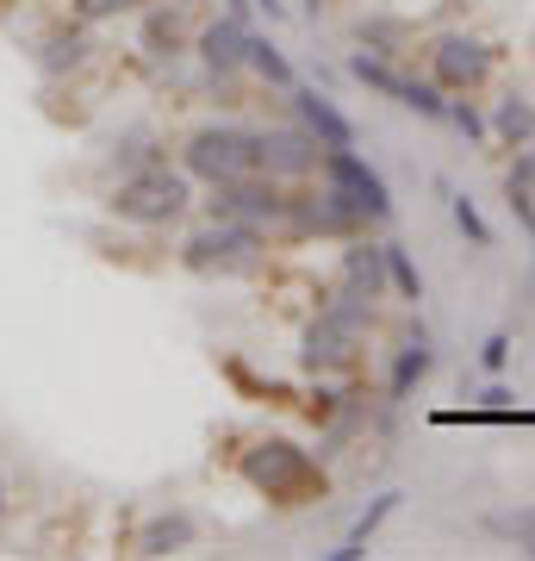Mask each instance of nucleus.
<instances>
[{
  "label": "nucleus",
  "instance_id": "6ab92c4d",
  "mask_svg": "<svg viewBox=\"0 0 535 561\" xmlns=\"http://www.w3.org/2000/svg\"><path fill=\"white\" fill-rule=\"evenodd\" d=\"M492 138L511 144V150H523V144H535V101L530 94H504V101L492 106Z\"/></svg>",
  "mask_w": 535,
  "mask_h": 561
},
{
  "label": "nucleus",
  "instance_id": "2eb2a0df",
  "mask_svg": "<svg viewBox=\"0 0 535 561\" xmlns=\"http://www.w3.org/2000/svg\"><path fill=\"white\" fill-rule=\"evenodd\" d=\"M430 368H437V343H430V331H423V324H411V331H405V343H398V356H393V375H386V393H393V405L411 400Z\"/></svg>",
  "mask_w": 535,
  "mask_h": 561
},
{
  "label": "nucleus",
  "instance_id": "4468645a",
  "mask_svg": "<svg viewBox=\"0 0 535 561\" xmlns=\"http://www.w3.org/2000/svg\"><path fill=\"white\" fill-rule=\"evenodd\" d=\"M337 280L356 287V294H368V300H380V294H386V243H374L368 231H361V238H342Z\"/></svg>",
  "mask_w": 535,
  "mask_h": 561
},
{
  "label": "nucleus",
  "instance_id": "f03ea898",
  "mask_svg": "<svg viewBox=\"0 0 535 561\" xmlns=\"http://www.w3.org/2000/svg\"><path fill=\"white\" fill-rule=\"evenodd\" d=\"M237 474L275 505H305V500L324 493V468H317V456L312 449H299V443H287V437H261L256 449H243Z\"/></svg>",
  "mask_w": 535,
  "mask_h": 561
},
{
  "label": "nucleus",
  "instance_id": "9b49d317",
  "mask_svg": "<svg viewBox=\"0 0 535 561\" xmlns=\"http://www.w3.org/2000/svg\"><path fill=\"white\" fill-rule=\"evenodd\" d=\"M256 169L275 181H312L324 169V144L305 125H256Z\"/></svg>",
  "mask_w": 535,
  "mask_h": 561
},
{
  "label": "nucleus",
  "instance_id": "ddd939ff",
  "mask_svg": "<svg viewBox=\"0 0 535 561\" xmlns=\"http://www.w3.org/2000/svg\"><path fill=\"white\" fill-rule=\"evenodd\" d=\"M287 101H293V119L305 125V131L324 144V150H349V144H356V125H349V113H342V106L330 101L324 88H305V81H299V88H287Z\"/></svg>",
  "mask_w": 535,
  "mask_h": 561
},
{
  "label": "nucleus",
  "instance_id": "6e6552de",
  "mask_svg": "<svg viewBox=\"0 0 535 561\" xmlns=\"http://www.w3.org/2000/svg\"><path fill=\"white\" fill-rule=\"evenodd\" d=\"M423 57H430V81H437L442 94H479L486 76H492L498 50L486 38H474V32H437Z\"/></svg>",
  "mask_w": 535,
  "mask_h": 561
},
{
  "label": "nucleus",
  "instance_id": "f8f14e48",
  "mask_svg": "<svg viewBox=\"0 0 535 561\" xmlns=\"http://www.w3.org/2000/svg\"><path fill=\"white\" fill-rule=\"evenodd\" d=\"M249 32L256 25H237L231 13H219L212 25L194 32V57L212 81H231V76H249Z\"/></svg>",
  "mask_w": 535,
  "mask_h": 561
},
{
  "label": "nucleus",
  "instance_id": "b1692460",
  "mask_svg": "<svg viewBox=\"0 0 535 561\" xmlns=\"http://www.w3.org/2000/svg\"><path fill=\"white\" fill-rule=\"evenodd\" d=\"M449 125H455L467 144H486V138H492V119L474 106V94H449Z\"/></svg>",
  "mask_w": 535,
  "mask_h": 561
},
{
  "label": "nucleus",
  "instance_id": "a211bd4d",
  "mask_svg": "<svg viewBox=\"0 0 535 561\" xmlns=\"http://www.w3.org/2000/svg\"><path fill=\"white\" fill-rule=\"evenodd\" d=\"M249 76L261 81V88H275V94H287V88H299V69L287 62V50H280L268 32H249Z\"/></svg>",
  "mask_w": 535,
  "mask_h": 561
},
{
  "label": "nucleus",
  "instance_id": "473e14b6",
  "mask_svg": "<svg viewBox=\"0 0 535 561\" xmlns=\"http://www.w3.org/2000/svg\"><path fill=\"white\" fill-rule=\"evenodd\" d=\"M0 518H7V481H0Z\"/></svg>",
  "mask_w": 535,
  "mask_h": 561
},
{
  "label": "nucleus",
  "instance_id": "7c9ffc66",
  "mask_svg": "<svg viewBox=\"0 0 535 561\" xmlns=\"http://www.w3.org/2000/svg\"><path fill=\"white\" fill-rule=\"evenodd\" d=\"M256 13H261L268 25H280V20H287V0H256Z\"/></svg>",
  "mask_w": 535,
  "mask_h": 561
},
{
  "label": "nucleus",
  "instance_id": "c756f323",
  "mask_svg": "<svg viewBox=\"0 0 535 561\" xmlns=\"http://www.w3.org/2000/svg\"><path fill=\"white\" fill-rule=\"evenodd\" d=\"M479 412H492V419H511V412H516V393H511L504 381H492L486 393H479Z\"/></svg>",
  "mask_w": 535,
  "mask_h": 561
},
{
  "label": "nucleus",
  "instance_id": "2f4dec72",
  "mask_svg": "<svg viewBox=\"0 0 535 561\" xmlns=\"http://www.w3.org/2000/svg\"><path fill=\"white\" fill-rule=\"evenodd\" d=\"M299 7H305V13H312V20H317V13H324V0H299Z\"/></svg>",
  "mask_w": 535,
  "mask_h": 561
},
{
  "label": "nucleus",
  "instance_id": "c85d7f7f",
  "mask_svg": "<svg viewBox=\"0 0 535 561\" xmlns=\"http://www.w3.org/2000/svg\"><path fill=\"white\" fill-rule=\"evenodd\" d=\"M504 187H530L535 194V144H523L511 157V175H504Z\"/></svg>",
  "mask_w": 535,
  "mask_h": 561
},
{
  "label": "nucleus",
  "instance_id": "5701e85b",
  "mask_svg": "<svg viewBox=\"0 0 535 561\" xmlns=\"http://www.w3.org/2000/svg\"><path fill=\"white\" fill-rule=\"evenodd\" d=\"M162 150H168V144H162L156 131H150V125H131V131H119V138H113V162H119V169H143V162H162Z\"/></svg>",
  "mask_w": 535,
  "mask_h": 561
},
{
  "label": "nucleus",
  "instance_id": "9d476101",
  "mask_svg": "<svg viewBox=\"0 0 535 561\" xmlns=\"http://www.w3.org/2000/svg\"><path fill=\"white\" fill-rule=\"evenodd\" d=\"M317 175L330 181V187H342V194H349V206H356L368 225L393 219V187H386V175L361 157L356 144H349V150H324V169H317Z\"/></svg>",
  "mask_w": 535,
  "mask_h": 561
},
{
  "label": "nucleus",
  "instance_id": "f3484780",
  "mask_svg": "<svg viewBox=\"0 0 535 561\" xmlns=\"http://www.w3.org/2000/svg\"><path fill=\"white\" fill-rule=\"evenodd\" d=\"M194 537H199L194 512H162L138 530V556H181V549H194Z\"/></svg>",
  "mask_w": 535,
  "mask_h": 561
},
{
  "label": "nucleus",
  "instance_id": "0eeeda50",
  "mask_svg": "<svg viewBox=\"0 0 535 561\" xmlns=\"http://www.w3.org/2000/svg\"><path fill=\"white\" fill-rule=\"evenodd\" d=\"M206 219H237V225H280L287 219V181L261 175V169H249V175L237 181H212L206 187Z\"/></svg>",
  "mask_w": 535,
  "mask_h": 561
},
{
  "label": "nucleus",
  "instance_id": "20e7f679",
  "mask_svg": "<svg viewBox=\"0 0 535 561\" xmlns=\"http://www.w3.org/2000/svg\"><path fill=\"white\" fill-rule=\"evenodd\" d=\"M268 256V231L237 219H206L194 238H181V268L194 275H249Z\"/></svg>",
  "mask_w": 535,
  "mask_h": 561
},
{
  "label": "nucleus",
  "instance_id": "cd10ccee",
  "mask_svg": "<svg viewBox=\"0 0 535 561\" xmlns=\"http://www.w3.org/2000/svg\"><path fill=\"white\" fill-rule=\"evenodd\" d=\"M479 368H486V375H504V368H511V331H492V337H486Z\"/></svg>",
  "mask_w": 535,
  "mask_h": 561
},
{
  "label": "nucleus",
  "instance_id": "393cba45",
  "mask_svg": "<svg viewBox=\"0 0 535 561\" xmlns=\"http://www.w3.org/2000/svg\"><path fill=\"white\" fill-rule=\"evenodd\" d=\"M449 219H455V231L474 243V250H492V225L479 219V206L467 201V194H449Z\"/></svg>",
  "mask_w": 535,
  "mask_h": 561
},
{
  "label": "nucleus",
  "instance_id": "aec40b11",
  "mask_svg": "<svg viewBox=\"0 0 535 561\" xmlns=\"http://www.w3.org/2000/svg\"><path fill=\"white\" fill-rule=\"evenodd\" d=\"M386 287H393L405 306H423V268L411 262V250L398 238H386Z\"/></svg>",
  "mask_w": 535,
  "mask_h": 561
},
{
  "label": "nucleus",
  "instance_id": "bb28decb",
  "mask_svg": "<svg viewBox=\"0 0 535 561\" xmlns=\"http://www.w3.org/2000/svg\"><path fill=\"white\" fill-rule=\"evenodd\" d=\"M69 13L81 25H106V20H125V13H143V0H69Z\"/></svg>",
  "mask_w": 535,
  "mask_h": 561
},
{
  "label": "nucleus",
  "instance_id": "dca6fc26",
  "mask_svg": "<svg viewBox=\"0 0 535 561\" xmlns=\"http://www.w3.org/2000/svg\"><path fill=\"white\" fill-rule=\"evenodd\" d=\"M88 50H94V44H88V25L75 20V25H57V32L32 50V62H38L44 81H57V76H75L81 62H88Z\"/></svg>",
  "mask_w": 535,
  "mask_h": 561
},
{
  "label": "nucleus",
  "instance_id": "f257e3e1",
  "mask_svg": "<svg viewBox=\"0 0 535 561\" xmlns=\"http://www.w3.org/2000/svg\"><path fill=\"white\" fill-rule=\"evenodd\" d=\"M194 206V175L187 169H168V162H143V169H125L119 187L106 194V213L125 225H143V231H162V225H181Z\"/></svg>",
  "mask_w": 535,
  "mask_h": 561
},
{
  "label": "nucleus",
  "instance_id": "39448f33",
  "mask_svg": "<svg viewBox=\"0 0 535 561\" xmlns=\"http://www.w3.org/2000/svg\"><path fill=\"white\" fill-rule=\"evenodd\" d=\"M181 169L194 181H237L256 169V125H199L194 138L181 144Z\"/></svg>",
  "mask_w": 535,
  "mask_h": 561
},
{
  "label": "nucleus",
  "instance_id": "72a5a7b5",
  "mask_svg": "<svg viewBox=\"0 0 535 561\" xmlns=\"http://www.w3.org/2000/svg\"><path fill=\"white\" fill-rule=\"evenodd\" d=\"M175 7H187V0H175Z\"/></svg>",
  "mask_w": 535,
  "mask_h": 561
},
{
  "label": "nucleus",
  "instance_id": "4be33fe9",
  "mask_svg": "<svg viewBox=\"0 0 535 561\" xmlns=\"http://www.w3.org/2000/svg\"><path fill=\"white\" fill-rule=\"evenodd\" d=\"M356 44L361 50H374V57H405L411 50V25L405 20H361V32H356Z\"/></svg>",
  "mask_w": 535,
  "mask_h": 561
},
{
  "label": "nucleus",
  "instance_id": "423d86ee",
  "mask_svg": "<svg viewBox=\"0 0 535 561\" xmlns=\"http://www.w3.org/2000/svg\"><path fill=\"white\" fill-rule=\"evenodd\" d=\"M349 76L361 81V88H374V94H386L393 106H405V113H417V119L430 125H449V94H442L437 81L423 76H405L393 57H374V50H356L349 57Z\"/></svg>",
  "mask_w": 535,
  "mask_h": 561
},
{
  "label": "nucleus",
  "instance_id": "a878e982",
  "mask_svg": "<svg viewBox=\"0 0 535 561\" xmlns=\"http://www.w3.org/2000/svg\"><path fill=\"white\" fill-rule=\"evenodd\" d=\"M492 530L504 542H516L523 556H535V505H516V512H498L492 518Z\"/></svg>",
  "mask_w": 535,
  "mask_h": 561
},
{
  "label": "nucleus",
  "instance_id": "412c9836",
  "mask_svg": "<svg viewBox=\"0 0 535 561\" xmlns=\"http://www.w3.org/2000/svg\"><path fill=\"white\" fill-rule=\"evenodd\" d=\"M393 512H398V493H380V500L368 505V512H361L356 524H349V537H342V549H330V556H337V561H356V556H368V537H374V530H380L386 518H393Z\"/></svg>",
  "mask_w": 535,
  "mask_h": 561
},
{
  "label": "nucleus",
  "instance_id": "1a4fd4ad",
  "mask_svg": "<svg viewBox=\"0 0 535 561\" xmlns=\"http://www.w3.org/2000/svg\"><path fill=\"white\" fill-rule=\"evenodd\" d=\"M287 238H361L368 219H361L342 187H317V194H287Z\"/></svg>",
  "mask_w": 535,
  "mask_h": 561
},
{
  "label": "nucleus",
  "instance_id": "7ed1b4c3",
  "mask_svg": "<svg viewBox=\"0 0 535 561\" xmlns=\"http://www.w3.org/2000/svg\"><path fill=\"white\" fill-rule=\"evenodd\" d=\"M368 319H374V300L356 294V287H337V300L317 306L312 331H305V368L317 375H342L356 350L368 343Z\"/></svg>",
  "mask_w": 535,
  "mask_h": 561
}]
</instances>
